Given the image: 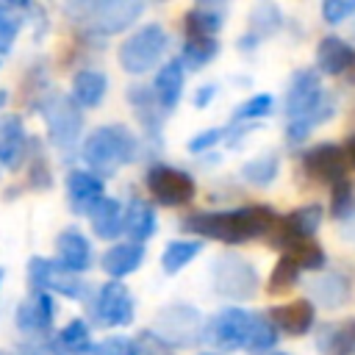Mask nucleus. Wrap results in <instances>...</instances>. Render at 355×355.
<instances>
[{"mask_svg":"<svg viewBox=\"0 0 355 355\" xmlns=\"http://www.w3.org/2000/svg\"><path fill=\"white\" fill-rule=\"evenodd\" d=\"M277 214L269 205H241V208H227V211H200L183 219V230L225 241V244H241L258 236H266L275 230Z\"/></svg>","mask_w":355,"mask_h":355,"instance_id":"nucleus-1","label":"nucleus"},{"mask_svg":"<svg viewBox=\"0 0 355 355\" xmlns=\"http://www.w3.org/2000/svg\"><path fill=\"white\" fill-rule=\"evenodd\" d=\"M139 153V139L122 125H103L92 130L80 147V155L97 178H111L119 166L130 164Z\"/></svg>","mask_w":355,"mask_h":355,"instance_id":"nucleus-2","label":"nucleus"},{"mask_svg":"<svg viewBox=\"0 0 355 355\" xmlns=\"http://www.w3.org/2000/svg\"><path fill=\"white\" fill-rule=\"evenodd\" d=\"M64 11L78 28H83L92 36H116L144 14V3L141 0H86V3H69Z\"/></svg>","mask_w":355,"mask_h":355,"instance_id":"nucleus-3","label":"nucleus"},{"mask_svg":"<svg viewBox=\"0 0 355 355\" xmlns=\"http://www.w3.org/2000/svg\"><path fill=\"white\" fill-rule=\"evenodd\" d=\"M36 111L44 119V128H47V136H50L53 147L72 150L78 144V136L83 130V114L67 92H58V89L44 92L36 100Z\"/></svg>","mask_w":355,"mask_h":355,"instance_id":"nucleus-4","label":"nucleus"},{"mask_svg":"<svg viewBox=\"0 0 355 355\" xmlns=\"http://www.w3.org/2000/svg\"><path fill=\"white\" fill-rule=\"evenodd\" d=\"M211 286L225 300L247 302L258 291V269L239 252H222L211 263Z\"/></svg>","mask_w":355,"mask_h":355,"instance_id":"nucleus-5","label":"nucleus"},{"mask_svg":"<svg viewBox=\"0 0 355 355\" xmlns=\"http://www.w3.org/2000/svg\"><path fill=\"white\" fill-rule=\"evenodd\" d=\"M169 36L158 22H147L141 28H136L122 44H119V64L125 72L130 75H144L153 67L161 64L164 53H166Z\"/></svg>","mask_w":355,"mask_h":355,"instance_id":"nucleus-6","label":"nucleus"},{"mask_svg":"<svg viewBox=\"0 0 355 355\" xmlns=\"http://www.w3.org/2000/svg\"><path fill=\"white\" fill-rule=\"evenodd\" d=\"M28 283L31 291H44V294H61L67 300H89L92 288L80 275H72L61 269L53 258L36 255L28 261Z\"/></svg>","mask_w":355,"mask_h":355,"instance_id":"nucleus-7","label":"nucleus"},{"mask_svg":"<svg viewBox=\"0 0 355 355\" xmlns=\"http://www.w3.org/2000/svg\"><path fill=\"white\" fill-rule=\"evenodd\" d=\"M202 316L191 305H169L158 313L155 327L150 330L164 347H189L202 341Z\"/></svg>","mask_w":355,"mask_h":355,"instance_id":"nucleus-8","label":"nucleus"},{"mask_svg":"<svg viewBox=\"0 0 355 355\" xmlns=\"http://www.w3.org/2000/svg\"><path fill=\"white\" fill-rule=\"evenodd\" d=\"M144 183H147V191L153 194V200H158L161 205L166 208H178V205H186L194 200V178L178 166H169V164H153L144 175Z\"/></svg>","mask_w":355,"mask_h":355,"instance_id":"nucleus-9","label":"nucleus"},{"mask_svg":"<svg viewBox=\"0 0 355 355\" xmlns=\"http://www.w3.org/2000/svg\"><path fill=\"white\" fill-rule=\"evenodd\" d=\"M136 316V302L122 280L103 283L92 297V319L100 327H125Z\"/></svg>","mask_w":355,"mask_h":355,"instance_id":"nucleus-10","label":"nucleus"},{"mask_svg":"<svg viewBox=\"0 0 355 355\" xmlns=\"http://www.w3.org/2000/svg\"><path fill=\"white\" fill-rule=\"evenodd\" d=\"M250 311L241 308H222L211 319L202 322V341L216 349H241L250 330Z\"/></svg>","mask_w":355,"mask_h":355,"instance_id":"nucleus-11","label":"nucleus"},{"mask_svg":"<svg viewBox=\"0 0 355 355\" xmlns=\"http://www.w3.org/2000/svg\"><path fill=\"white\" fill-rule=\"evenodd\" d=\"M322 219H324V211L319 202H311V205H300L294 211H288L286 216L277 219L275 225V236H272V247H291L297 241H311L316 236V230L322 227Z\"/></svg>","mask_w":355,"mask_h":355,"instance_id":"nucleus-12","label":"nucleus"},{"mask_svg":"<svg viewBox=\"0 0 355 355\" xmlns=\"http://www.w3.org/2000/svg\"><path fill=\"white\" fill-rule=\"evenodd\" d=\"M302 169L308 178L313 180H322L327 186L338 183L347 178V158H344V150L333 141H322V144H313L302 153Z\"/></svg>","mask_w":355,"mask_h":355,"instance_id":"nucleus-13","label":"nucleus"},{"mask_svg":"<svg viewBox=\"0 0 355 355\" xmlns=\"http://www.w3.org/2000/svg\"><path fill=\"white\" fill-rule=\"evenodd\" d=\"M327 100V92L322 89V78L316 69H300L291 75V83L286 89V116L297 119L313 108H319Z\"/></svg>","mask_w":355,"mask_h":355,"instance_id":"nucleus-14","label":"nucleus"},{"mask_svg":"<svg viewBox=\"0 0 355 355\" xmlns=\"http://www.w3.org/2000/svg\"><path fill=\"white\" fill-rule=\"evenodd\" d=\"M53 319H55V302L44 291H31L19 305H17V327L28 336H50L53 333Z\"/></svg>","mask_w":355,"mask_h":355,"instance_id":"nucleus-15","label":"nucleus"},{"mask_svg":"<svg viewBox=\"0 0 355 355\" xmlns=\"http://www.w3.org/2000/svg\"><path fill=\"white\" fill-rule=\"evenodd\" d=\"M39 349L44 355H94V344H92V330L83 319H69L61 330L50 333Z\"/></svg>","mask_w":355,"mask_h":355,"instance_id":"nucleus-16","label":"nucleus"},{"mask_svg":"<svg viewBox=\"0 0 355 355\" xmlns=\"http://www.w3.org/2000/svg\"><path fill=\"white\" fill-rule=\"evenodd\" d=\"M31 141H28V130L19 114H3L0 116V166L6 169H19L22 161L28 158Z\"/></svg>","mask_w":355,"mask_h":355,"instance_id":"nucleus-17","label":"nucleus"},{"mask_svg":"<svg viewBox=\"0 0 355 355\" xmlns=\"http://www.w3.org/2000/svg\"><path fill=\"white\" fill-rule=\"evenodd\" d=\"M105 197V180L89 169H72L67 175V200L75 214H89Z\"/></svg>","mask_w":355,"mask_h":355,"instance_id":"nucleus-18","label":"nucleus"},{"mask_svg":"<svg viewBox=\"0 0 355 355\" xmlns=\"http://www.w3.org/2000/svg\"><path fill=\"white\" fill-rule=\"evenodd\" d=\"M61 269L72 272V275H80L89 269L92 263V244L89 239L78 230V227H64L55 239V258H53Z\"/></svg>","mask_w":355,"mask_h":355,"instance_id":"nucleus-19","label":"nucleus"},{"mask_svg":"<svg viewBox=\"0 0 355 355\" xmlns=\"http://www.w3.org/2000/svg\"><path fill=\"white\" fill-rule=\"evenodd\" d=\"M266 316L272 319V324L277 327V333H286V336H305L313 322H316V308L311 300H291L286 305H277V308H269Z\"/></svg>","mask_w":355,"mask_h":355,"instance_id":"nucleus-20","label":"nucleus"},{"mask_svg":"<svg viewBox=\"0 0 355 355\" xmlns=\"http://www.w3.org/2000/svg\"><path fill=\"white\" fill-rule=\"evenodd\" d=\"M355 67V47L341 36H322L316 44V72L319 75H344Z\"/></svg>","mask_w":355,"mask_h":355,"instance_id":"nucleus-21","label":"nucleus"},{"mask_svg":"<svg viewBox=\"0 0 355 355\" xmlns=\"http://www.w3.org/2000/svg\"><path fill=\"white\" fill-rule=\"evenodd\" d=\"M183 86H186V69L178 58H169L166 64H161V69L155 72V80H153V94H155V103L164 114H169L180 97H183Z\"/></svg>","mask_w":355,"mask_h":355,"instance_id":"nucleus-22","label":"nucleus"},{"mask_svg":"<svg viewBox=\"0 0 355 355\" xmlns=\"http://www.w3.org/2000/svg\"><path fill=\"white\" fill-rule=\"evenodd\" d=\"M227 17V6L225 3H197L186 11L183 22H186V36H197V39H216V33L222 31Z\"/></svg>","mask_w":355,"mask_h":355,"instance_id":"nucleus-23","label":"nucleus"},{"mask_svg":"<svg viewBox=\"0 0 355 355\" xmlns=\"http://www.w3.org/2000/svg\"><path fill=\"white\" fill-rule=\"evenodd\" d=\"M144 261V244H133V241H119L114 247H108L100 258L103 272L111 280H122L128 275H133Z\"/></svg>","mask_w":355,"mask_h":355,"instance_id":"nucleus-24","label":"nucleus"},{"mask_svg":"<svg viewBox=\"0 0 355 355\" xmlns=\"http://www.w3.org/2000/svg\"><path fill=\"white\" fill-rule=\"evenodd\" d=\"M316 349L322 355H355V319L324 322L316 333Z\"/></svg>","mask_w":355,"mask_h":355,"instance_id":"nucleus-25","label":"nucleus"},{"mask_svg":"<svg viewBox=\"0 0 355 355\" xmlns=\"http://www.w3.org/2000/svg\"><path fill=\"white\" fill-rule=\"evenodd\" d=\"M280 19H283V14H280V8L275 3H258L250 11V28H247V33L239 39L241 50H252V47H258L261 39L277 33L280 31Z\"/></svg>","mask_w":355,"mask_h":355,"instance_id":"nucleus-26","label":"nucleus"},{"mask_svg":"<svg viewBox=\"0 0 355 355\" xmlns=\"http://www.w3.org/2000/svg\"><path fill=\"white\" fill-rule=\"evenodd\" d=\"M122 233L128 236V241L133 244H144L153 233H155V211L147 200L133 197L125 205V219H122Z\"/></svg>","mask_w":355,"mask_h":355,"instance_id":"nucleus-27","label":"nucleus"},{"mask_svg":"<svg viewBox=\"0 0 355 355\" xmlns=\"http://www.w3.org/2000/svg\"><path fill=\"white\" fill-rule=\"evenodd\" d=\"M108 92V78L100 69H78L72 78V100L78 108H97L105 100Z\"/></svg>","mask_w":355,"mask_h":355,"instance_id":"nucleus-28","label":"nucleus"},{"mask_svg":"<svg viewBox=\"0 0 355 355\" xmlns=\"http://www.w3.org/2000/svg\"><path fill=\"white\" fill-rule=\"evenodd\" d=\"M308 288L316 302L324 308H338L349 300V277L344 272H322L308 280Z\"/></svg>","mask_w":355,"mask_h":355,"instance_id":"nucleus-29","label":"nucleus"},{"mask_svg":"<svg viewBox=\"0 0 355 355\" xmlns=\"http://www.w3.org/2000/svg\"><path fill=\"white\" fill-rule=\"evenodd\" d=\"M86 216L92 219V230H94V236H100V239H116V236L122 233L125 208H122L119 200H114V197H108V194H105Z\"/></svg>","mask_w":355,"mask_h":355,"instance_id":"nucleus-30","label":"nucleus"},{"mask_svg":"<svg viewBox=\"0 0 355 355\" xmlns=\"http://www.w3.org/2000/svg\"><path fill=\"white\" fill-rule=\"evenodd\" d=\"M333 114H336V100L327 94V100H324L319 108H313V111H308V114H302V116H297V119H288V125H286V139H288V144L305 141L308 133H311L313 128H319L322 122H327Z\"/></svg>","mask_w":355,"mask_h":355,"instance_id":"nucleus-31","label":"nucleus"},{"mask_svg":"<svg viewBox=\"0 0 355 355\" xmlns=\"http://www.w3.org/2000/svg\"><path fill=\"white\" fill-rule=\"evenodd\" d=\"M25 14H28V3H11V0L0 3V55L11 53L22 25H25Z\"/></svg>","mask_w":355,"mask_h":355,"instance_id":"nucleus-32","label":"nucleus"},{"mask_svg":"<svg viewBox=\"0 0 355 355\" xmlns=\"http://www.w3.org/2000/svg\"><path fill=\"white\" fill-rule=\"evenodd\" d=\"M202 252V241L197 239H175L161 252V269L164 275H178L183 266H189Z\"/></svg>","mask_w":355,"mask_h":355,"instance_id":"nucleus-33","label":"nucleus"},{"mask_svg":"<svg viewBox=\"0 0 355 355\" xmlns=\"http://www.w3.org/2000/svg\"><path fill=\"white\" fill-rule=\"evenodd\" d=\"M216 53H219V42H216V39H197V36H186V42H183V50H180L178 61L183 64V69L197 72V69H202L211 58H216Z\"/></svg>","mask_w":355,"mask_h":355,"instance_id":"nucleus-34","label":"nucleus"},{"mask_svg":"<svg viewBox=\"0 0 355 355\" xmlns=\"http://www.w3.org/2000/svg\"><path fill=\"white\" fill-rule=\"evenodd\" d=\"M277 169H280V158L275 153H263V155H255L250 158L244 166H241V178L250 183V186H269L275 178H277Z\"/></svg>","mask_w":355,"mask_h":355,"instance_id":"nucleus-35","label":"nucleus"},{"mask_svg":"<svg viewBox=\"0 0 355 355\" xmlns=\"http://www.w3.org/2000/svg\"><path fill=\"white\" fill-rule=\"evenodd\" d=\"M277 327L272 324V319L266 313H252L250 316V330H247V341L244 347L252 352H266L277 344Z\"/></svg>","mask_w":355,"mask_h":355,"instance_id":"nucleus-36","label":"nucleus"},{"mask_svg":"<svg viewBox=\"0 0 355 355\" xmlns=\"http://www.w3.org/2000/svg\"><path fill=\"white\" fill-rule=\"evenodd\" d=\"M272 111H275V97L261 92V94H252V97H247L244 103H239V105L233 108L230 122H233V125H250V122H255V119L269 116Z\"/></svg>","mask_w":355,"mask_h":355,"instance_id":"nucleus-37","label":"nucleus"},{"mask_svg":"<svg viewBox=\"0 0 355 355\" xmlns=\"http://www.w3.org/2000/svg\"><path fill=\"white\" fill-rule=\"evenodd\" d=\"M300 266H297V261L291 258V255H280L277 258V263H275V269H272V275H269V291L272 294H283V291H291L294 286H297V280H300Z\"/></svg>","mask_w":355,"mask_h":355,"instance_id":"nucleus-38","label":"nucleus"},{"mask_svg":"<svg viewBox=\"0 0 355 355\" xmlns=\"http://www.w3.org/2000/svg\"><path fill=\"white\" fill-rule=\"evenodd\" d=\"M283 252L291 255V258L297 261V266H300V269H308V272H319V269H324V261H327L324 250H322L313 239H311V241H297V244L286 247Z\"/></svg>","mask_w":355,"mask_h":355,"instance_id":"nucleus-39","label":"nucleus"},{"mask_svg":"<svg viewBox=\"0 0 355 355\" xmlns=\"http://www.w3.org/2000/svg\"><path fill=\"white\" fill-rule=\"evenodd\" d=\"M330 214L336 216V219H347L349 214H352V208H355V197H352V183L344 178V180H338V183H333L330 186Z\"/></svg>","mask_w":355,"mask_h":355,"instance_id":"nucleus-40","label":"nucleus"},{"mask_svg":"<svg viewBox=\"0 0 355 355\" xmlns=\"http://www.w3.org/2000/svg\"><path fill=\"white\" fill-rule=\"evenodd\" d=\"M352 14H355V0H324L322 3V17L327 25H338Z\"/></svg>","mask_w":355,"mask_h":355,"instance_id":"nucleus-41","label":"nucleus"},{"mask_svg":"<svg viewBox=\"0 0 355 355\" xmlns=\"http://www.w3.org/2000/svg\"><path fill=\"white\" fill-rule=\"evenodd\" d=\"M94 355H139L130 338L122 336H108L100 344H94Z\"/></svg>","mask_w":355,"mask_h":355,"instance_id":"nucleus-42","label":"nucleus"},{"mask_svg":"<svg viewBox=\"0 0 355 355\" xmlns=\"http://www.w3.org/2000/svg\"><path fill=\"white\" fill-rule=\"evenodd\" d=\"M222 139H227V128H211V130L197 133V136L189 141V150H191V153H205V150L216 147Z\"/></svg>","mask_w":355,"mask_h":355,"instance_id":"nucleus-43","label":"nucleus"},{"mask_svg":"<svg viewBox=\"0 0 355 355\" xmlns=\"http://www.w3.org/2000/svg\"><path fill=\"white\" fill-rule=\"evenodd\" d=\"M214 97H216V86H214V83H205V86L197 89V94H194V105H197V108H205Z\"/></svg>","mask_w":355,"mask_h":355,"instance_id":"nucleus-44","label":"nucleus"},{"mask_svg":"<svg viewBox=\"0 0 355 355\" xmlns=\"http://www.w3.org/2000/svg\"><path fill=\"white\" fill-rule=\"evenodd\" d=\"M341 150H344L347 164L355 169V133H349V136H347V141H344V147H341Z\"/></svg>","mask_w":355,"mask_h":355,"instance_id":"nucleus-45","label":"nucleus"},{"mask_svg":"<svg viewBox=\"0 0 355 355\" xmlns=\"http://www.w3.org/2000/svg\"><path fill=\"white\" fill-rule=\"evenodd\" d=\"M344 236L355 241V208H352V214L344 219Z\"/></svg>","mask_w":355,"mask_h":355,"instance_id":"nucleus-46","label":"nucleus"},{"mask_svg":"<svg viewBox=\"0 0 355 355\" xmlns=\"http://www.w3.org/2000/svg\"><path fill=\"white\" fill-rule=\"evenodd\" d=\"M17 355H44V352H42L39 347H22V349H19Z\"/></svg>","mask_w":355,"mask_h":355,"instance_id":"nucleus-47","label":"nucleus"},{"mask_svg":"<svg viewBox=\"0 0 355 355\" xmlns=\"http://www.w3.org/2000/svg\"><path fill=\"white\" fill-rule=\"evenodd\" d=\"M8 103V92L6 89H0V111H3V105Z\"/></svg>","mask_w":355,"mask_h":355,"instance_id":"nucleus-48","label":"nucleus"},{"mask_svg":"<svg viewBox=\"0 0 355 355\" xmlns=\"http://www.w3.org/2000/svg\"><path fill=\"white\" fill-rule=\"evenodd\" d=\"M3 277H6V272H3V269H0V286H3Z\"/></svg>","mask_w":355,"mask_h":355,"instance_id":"nucleus-49","label":"nucleus"},{"mask_svg":"<svg viewBox=\"0 0 355 355\" xmlns=\"http://www.w3.org/2000/svg\"><path fill=\"white\" fill-rule=\"evenodd\" d=\"M200 355H216V352H200Z\"/></svg>","mask_w":355,"mask_h":355,"instance_id":"nucleus-50","label":"nucleus"},{"mask_svg":"<svg viewBox=\"0 0 355 355\" xmlns=\"http://www.w3.org/2000/svg\"><path fill=\"white\" fill-rule=\"evenodd\" d=\"M269 355H286V352H269Z\"/></svg>","mask_w":355,"mask_h":355,"instance_id":"nucleus-51","label":"nucleus"},{"mask_svg":"<svg viewBox=\"0 0 355 355\" xmlns=\"http://www.w3.org/2000/svg\"><path fill=\"white\" fill-rule=\"evenodd\" d=\"M0 355H6V352H3V349H0Z\"/></svg>","mask_w":355,"mask_h":355,"instance_id":"nucleus-52","label":"nucleus"}]
</instances>
